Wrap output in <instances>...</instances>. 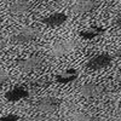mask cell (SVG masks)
Segmentation results:
<instances>
[{
  "mask_svg": "<svg viewBox=\"0 0 121 121\" xmlns=\"http://www.w3.org/2000/svg\"><path fill=\"white\" fill-rule=\"evenodd\" d=\"M41 33L40 30L35 27H24L22 29L17 30V32L12 35V41L15 44H27L30 43L33 40H36L38 38H40Z\"/></svg>",
  "mask_w": 121,
  "mask_h": 121,
  "instance_id": "obj_1",
  "label": "cell"
},
{
  "mask_svg": "<svg viewBox=\"0 0 121 121\" xmlns=\"http://www.w3.org/2000/svg\"><path fill=\"white\" fill-rule=\"evenodd\" d=\"M112 62H113V57L109 53H99L88 60L86 63V68L90 70H99L110 65Z\"/></svg>",
  "mask_w": 121,
  "mask_h": 121,
  "instance_id": "obj_2",
  "label": "cell"
},
{
  "mask_svg": "<svg viewBox=\"0 0 121 121\" xmlns=\"http://www.w3.org/2000/svg\"><path fill=\"white\" fill-rule=\"evenodd\" d=\"M76 44L73 40H63V41H57L51 47V56L53 57H62L65 56L75 50Z\"/></svg>",
  "mask_w": 121,
  "mask_h": 121,
  "instance_id": "obj_3",
  "label": "cell"
},
{
  "mask_svg": "<svg viewBox=\"0 0 121 121\" xmlns=\"http://www.w3.org/2000/svg\"><path fill=\"white\" fill-rule=\"evenodd\" d=\"M60 105V99L56 97H44L38 102L36 108L39 112L43 113H53L59 108Z\"/></svg>",
  "mask_w": 121,
  "mask_h": 121,
  "instance_id": "obj_4",
  "label": "cell"
},
{
  "mask_svg": "<svg viewBox=\"0 0 121 121\" xmlns=\"http://www.w3.org/2000/svg\"><path fill=\"white\" fill-rule=\"evenodd\" d=\"M41 64H43V57H40V56H32V57L21 59L18 62V67L21 68L24 73L33 72V70L41 67Z\"/></svg>",
  "mask_w": 121,
  "mask_h": 121,
  "instance_id": "obj_5",
  "label": "cell"
},
{
  "mask_svg": "<svg viewBox=\"0 0 121 121\" xmlns=\"http://www.w3.org/2000/svg\"><path fill=\"white\" fill-rule=\"evenodd\" d=\"M97 3L96 0H78V1L72 6V11L75 15H84L96 7Z\"/></svg>",
  "mask_w": 121,
  "mask_h": 121,
  "instance_id": "obj_6",
  "label": "cell"
},
{
  "mask_svg": "<svg viewBox=\"0 0 121 121\" xmlns=\"http://www.w3.org/2000/svg\"><path fill=\"white\" fill-rule=\"evenodd\" d=\"M102 91H103L102 86L93 82H87L80 87V93L85 98H96L102 93Z\"/></svg>",
  "mask_w": 121,
  "mask_h": 121,
  "instance_id": "obj_7",
  "label": "cell"
},
{
  "mask_svg": "<svg viewBox=\"0 0 121 121\" xmlns=\"http://www.w3.org/2000/svg\"><path fill=\"white\" fill-rule=\"evenodd\" d=\"M29 96V92L28 90H26L24 87L22 86H17V87H13L10 91L5 93V98L9 100V102H18L21 99H24Z\"/></svg>",
  "mask_w": 121,
  "mask_h": 121,
  "instance_id": "obj_8",
  "label": "cell"
},
{
  "mask_svg": "<svg viewBox=\"0 0 121 121\" xmlns=\"http://www.w3.org/2000/svg\"><path fill=\"white\" fill-rule=\"evenodd\" d=\"M67 15L62 12H55L43 19V23L48 27H59L67 22Z\"/></svg>",
  "mask_w": 121,
  "mask_h": 121,
  "instance_id": "obj_9",
  "label": "cell"
},
{
  "mask_svg": "<svg viewBox=\"0 0 121 121\" xmlns=\"http://www.w3.org/2000/svg\"><path fill=\"white\" fill-rule=\"evenodd\" d=\"M78 76H79L78 70H75V69H67V70H64V72L57 74L56 75V80L58 82H60V84H69V82L75 81V80L78 79Z\"/></svg>",
  "mask_w": 121,
  "mask_h": 121,
  "instance_id": "obj_10",
  "label": "cell"
},
{
  "mask_svg": "<svg viewBox=\"0 0 121 121\" xmlns=\"http://www.w3.org/2000/svg\"><path fill=\"white\" fill-rule=\"evenodd\" d=\"M30 9V3L28 0H16L10 6V11L13 15H23Z\"/></svg>",
  "mask_w": 121,
  "mask_h": 121,
  "instance_id": "obj_11",
  "label": "cell"
},
{
  "mask_svg": "<svg viewBox=\"0 0 121 121\" xmlns=\"http://www.w3.org/2000/svg\"><path fill=\"white\" fill-rule=\"evenodd\" d=\"M104 33H105V29L102 28V27H91V28H88V29L80 33V36L86 39V40H92L97 36L103 35Z\"/></svg>",
  "mask_w": 121,
  "mask_h": 121,
  "instance_id": "obj_12",
  "label": "cell"
},
{
  "mask_svg": "<svg viewBox=\"0 0 121 121\" xmlns=\"http://www.w3.org/2000/svg\"><path fill=\"white\" fill-rule=\"evenodd\" d=\"M19 116L16 114H7L3 117H0V121H18Z\"/></svg>",
  "mask_w": 121,
  "mask_h": 121,
  "instance_id": "obj_13",
  "label": "cell"
},
{
  "mask_svg": "<svg viewBox=\"0 0 121 121\" xmlns=\"http://www.w3.org/2000/svg\"><path fill=\"white\" fill-rule=\"evenodd\" d=\"M7 80H9V75L6 73H0V87H1Z\"/></svg>",
  "mask_w": 121,
  "mask_h": 121,
  "instance_id": "obj_14",
  "label": "cell"
},
{
  "mask_svg": "<svg viewBox=\"0 0 121 121\" xmlns=\"http://www.w3.org/2000/svg\"><path fill=\"white\" fill-rule=\"evenodd\" d=\"M73 121H90V119L87 116L82 115V114H79V115H76V116L73 117Z\"/></svg>",
  "mask_w": 121,
  "mask_h": 121,
  "instance_id": "obj_15",
  "label": "cell"
},
{
  "mask_svg": "<svg viewBox=\"0 0 121 121\" xmlns=\"http://www.w3.org/2000/svg\"><path fill=\"white\" fill-rule=\"evenodd\" d=\"M114 24H115V27H117V28H121V13H119V15H117V17L115 18Z\"/></svg>",
  "mask_w": 121,
  "mask_h": 121,
  "instance_id": "obj_16",
  "label": "cell"
},
{
  "mask_svg": "<svg viewBox=\"0 0 121 121\" xmlns=\"http://www.w3.org/2000/svg\"><path fill=\"white\" fill-rule=\"evenodd\" d=\"M4 47H5V43H3V41H0V52L4 50Z\"/></svg>",
  "mask_w": 121,
  "mask_h": 121,
  "instance_id": "obj_17",
  "label": "cell"
},
{
  "mask_svg": "<svg viewBox=\"0 0 121 121\" xmlns=\"http://www.w3.org/2000/svg\"><path fill=\"white\" fill-rule=\"evenodd\" d=\"M117 56H121V48H120L119 51H117Z\"/></svg>",
  "mask_w": 121,
  "mask_h": 121,
  "instance_id": "obj_18",
  "label": "cell"
},
{
  "mask_svg": "<svg viewBox=\"0 0 121 121\" xmlns=\"http://www.w3.org/2000/svg\"><path fill=\"white\" fill-rule=\"evenodd\" d=\"M35 1H45V0H35Z\"/></svg>",
  "mask_w": 121,
  "mask_h": 121,
  "instance_id": "obj_19",
  "label": "cell"
},
{
  "mask_svg": "<svg viewBox=\"0 0 121 121\" xmlns=\"http://www.w3.org/2000/svg\"><path fill=\"white\" fill-rule=\"evenodd\" d=\"M104 1H110V0H104Z\"/></svg>",
  "mask_w": 121,
  "mask_h": 121,
  "instance_id": "obj_20",
  "label": "cell"
},
{
  "mask_svg": "<svg viewBox=\"0 0 121 121\" xmlns=\"http://www.w3.org/2000/svg\"><path fill=\"white\" fill-rule=\"evenodd\" d=\"M120 80H121V76H120Z\"/></svg>",
  "mask_w": 121,
  "mask_h": 121,
  "instance_id": "obj_21",
  "label": "cell"
}]
</instances>
